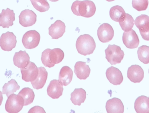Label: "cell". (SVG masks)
<instances>
[{"instance_id": "1", "label": "cell", "mask_w": 149, "mask_h": 113, "mask_svg": "<svg viewBox=\"0 0 149 113\" xmlns=\"http://www.w3.org/2000/svg\"><path fill=\"white\" fill-rule=\"evenodd\" d=\"M64 56V53L61 49H46L42 53L41 60L45 66L51 68L62 62Z\"/></svg>"}, {"instance_id": "2", "label": "cell", "mask_w": 149, "mask_h": 113, "mask_svg": "<svg viewBox=\"0 0 149 113\" xmlns=\"http://www.w3.org/2000/svg\"><path fill=\"white\" fill-rule=\"evenodd\" d=\"M96 44L93 38L87 34L80 36L76 42V48L79 54L84 56L93 53Z\"/></svg>"}, {"instance_id": "3", "label": "cell", "mask_w": 149, "mask_h": 113, "mask_svg": "<svg viewBox=\"0 0 149 113\" xmlns=\"http://www.w3.org/2000/svg\"><path fill=\"white\" fill-rule=\"evenodd\" d=\"M105 52L106 59L112 65L120 64L124 57V52L120 47L115 44H109Z\"/></svg>"}, {"instance_id": "4", "label": "cell", "mask_w": 149, "mask_h": 113, "mask_svg": "<svg viewBox=\"0 0 149 113\" xmlns=\"http://www.w3.org/2000/svg\"><path fill=\"white\" fill-rule=\"evenodd\" d=\"M24 106V101L22 97L13 94L8 97L5 104V110L8 113H17L22 110Z\"/></svg>"}, {"instance_id": "5", "label": "cell", "mask_w": 149, "mask_h": 113, "mask_svg": "<svg viewBox=\"0 0 149 113\" xmlns=\"http://www.w3.org/2000/svg\"><path fill=\"white\" fill-rule=\"evenodd\" d=\"M40 38V34L36 31H29L24 35L22 42L25 49H32L38 46Z\"/></svg>"}, {"instance_id": "6", "label": "cell", "mask_w": 149, "mask_h": 113, "mask_svg": "<svg viewBox=\"0 0 149 113\" xmlns=\"http://www.w3.org/2000/svg\"><path fill=\"white\" fill-rule=\"evenodd\" d=\"M134 24L139 29L143 39L149 41V16L145 15H141L136 18Z\"/></svg>"}, {"instance_id": "7", "label": "cell", "mask_w": 149, "mask_h": 113, "mask_svg": "<svg viewBox=\"0 0 149 113\" xmlns=\"http://www.w3.org/2000/svg\"><path fill=\"white\" fill-rule=\"evenodd\" d=\"M17 42L16 36L14 33L8 31L3 34L0 37V47L4 51H11L15 48Z\"/></svg>"}, {"instance_id": "8", "label": "cell", "mask_w": 149, "mask_h": 113, "mask_svg": "<svg viewBox=\"0 0 149 113\" xmlns=\"http://www.w3.org/2000/svg\"><path fill=\"white\" fill-rule=\"evenodd\" d=\"M96 7L93 2L89 0L79 1V16L86 18L92 17L95 14Z\"/></svg>"}, {"instance_id": "9", "label": "cell", "mask_w": 149, "mask_h": 113, "mask_svg": "<svg viewBox=\"0 0 149 113\" xmlns=\"http://www.w3.org/2000/svg\"><path fill=\"white\" fill-rule=\"evenodd\" d=\"M114 31L113 27L108 23H103L98 28L97 35L101 42L107 43L113 39Z\"/></svg>"}, {"instance_id": "10", "label": "cell", "mask_w": 149, "mask_h": 113, "mask_svg": "<svg viewBox=\"0 0 149 113\" xmlns=\"http://www.w3.org/2000/svg\"><path fill=\"white\" fill-rule=\"evenodd\" d=\"M23 80L27 82H32L36 78L39 70L35 63L30 62L25 68L21 69Z\"/></svg>"}, {"instance_id": "11", "label": "cell", "mask_w": 149, "mask_h": 113, "mask_svg": "<svg viewBox=\"0 0 149 113\" xmlns=\"http://www.w3.org/2000/svg\"><path fill=\"white\" fill-rule=\"evenodd\" d=\"M123 42L128 49H136L139 46L140 40L136 33L134 30L124 31L123 35Z\"/></svg>"}, {"instance_id": "12", "label": "cell", "mask_w": 149, "mask_h": 113, "mask_svg": "<svg viewBox=\"0 0 149 113\" xmlns=\"http://www.w3.org/2000/svg\"><path fill=\"white\" fill-rule=\"evenodd\" d=\"M19 23L23 27H31L36 24L37 15L32 10H24L21 12L19 16Z\"/></svg>"}, {"instance_id": "13", "label": "cell", "mask_w": 149, "mask_h": 113, "mask_svg": "<svg viewBox=\"0 0 149 113\" xmlns=\"http://www.w3.org/2000/svg\"><path fill=\"white\" fill-rule=\"evenodd\" d=\"M15 19L14 10L9 8L6 10L3 9L1 13H0V27L3 28H8L13 26Z\"/></svg>"}, {"instance_id": "14", "label": "cell", "mask_w": 149, "mask_h": 113, "mask_svg": "<svg viewBox=\"0 0 149 113\" xmlns=\"http://www.w3.org/2000/svg\"><path fill=\"white\" fill-rule=\"evenodd\" d=\"M63 85L59 80H53L47 87V94L53 99H58L63 95Z\"/></svg>"}, {"instance_id": "15", "label": "cell", "mask_w": 149, "mask_h": 113, "mask_svg": "<svg viewBox=\"0 0 149 113\" xmlns=\"http://www.w3.org/2000/svg\"><path fill=\"white\" fill-rule=\"evenodd\" d=\"M127 77L133 83H140L144 78L143 69L138 65H133L128 69Z\"/></svg>"}, {"instance_id": "16", "label": "cell", "mask_w": 149, "mask_h": 113, "mask_svg": "<svg viewBox=\"0 0 149 113\" xmlns=\"http://www.w3.org/2000/svg\"><path fill=\"white\" fill-rule=\"evenodd\" d=\"M106 74L109 82L114 85H120L123 81L122 73L121 71L116 67H110L107 69Z\"/></svg>"}, {"instance_id": "17", "label": "cell", "mask_w": 149, "mask_h": 113, "mask_svg": "<svg viewBox=\"0 0 149 113\" xmlns=\"http://www.w3.org/2000/svg\"><path fill=\"white\" fill-rule=\"evenodd\" d=\"M65 24L61 20H57L49 28V35L52 39H58L63 35L65 32Z\"/></svg>"}, {"instance_id": "18", "label": "cell", "mask_w": 149, "mask_h": 113, "mask_svg": "<svg viewBox=\"0 0 149 113\" xmlns=\"http://www.w3.org/2000/svg\"><path fill=\"white\" fill-rule=\"evenodd\" d=\"M106 110L108 113H123L124 107L123 102L118 98L109 100L106 103Z\"/></svg>"}, {"instance_id": "19", "label": "cell", "mask_w": 149, "mask_h": 113, "mask_svg": "<svg viewBox=\"0 0 149 113\" xmlns=\"http://www.w3.org/2000/svg\"><path fill=\"white\" fill-rule=\"evenodd\" d=\"M91 69L86 62L78 61L75 63L74 72L80 80H86L90 75Z\"/></svg>"}, {"instance_id": "20", "label": "cell", "mask_w": 149, "mask_h": 113, "mask_svg": "<svg viewBox=\"0 0 149 113\" xmlns=\"http://www.w3.org/2000/svg\"><path fill=\"white\" fill-rule=\"evenodd\" d=\"M13 62L15 66L20 69L24 68L29 64L30 61V57L25 51H20L16 52L13 58Z\"/></svg>"}, {"instance_id": "21", "label": "cell", "mask_w": 149, "mask_h": 113, "mask_svg": "<svg viewBox=\"0 0 149 113\" xmlns=\"http://www.w3.org/2000/svg\"><path fill=\"white\" fill-rule=\"evenodd\" d=\"M38 74L36 79L31 82L33 88L36 90L42 89L46 83L48 78V72L42 67H38Z\"/></svg>"}, {"instance_id": "22", "label": "cell", "mask_w": 149, "mask_h": 113, "mask_svg": "<svg viewBox=\"0 0 149 113\" xmlns=\"http://www.w3.org/2000/svg\"><path fill=\"white\" fill-rule=\"evenodd\" d=\"M73 72L71 68L65 66L63 67L59 73V81L63 86H67L70 84L73 78Z\"/></svg>"}, {"instance_id": "23", "label": "cell", "mask_w": 149, "mask_h": 113, "mask_svg": "<svg viewBox=\"0 0 149 113\" xmlns=\"http://www.w3.org/2000/svg\"><path fill=\"white\" fill-rule=\"evenodd\" d=\"M134 108L137 113H149V98L140 96L136 100Z\"/></svg>"}, {"instance_id": "24", "label": "cell", "mask_w": 149, "mask_h": 113, "mask_svg": "<svg viewBox=\"0 0 149 113\" xmlns=\"http://www.w3.org/2000/svg\"><path fill=\"white\" fill-rule=\"evenodd\" d=\"M86 98V93L82 88H76L71 94V101L75 105L80 106Z\"/></svg>"}, {"instance_id": "25", "label": "cell", "mask_w": 149, "mask_h": 113, "mask_svg": "<svg viewBox=\"0 0 149 113\" xmlns=\"http://www.w3.org/2000/svg\"><path fill=\"white\" fill-rule=\"evenodd\" d=\"M122 29L124 31H128L132 29L134 24V20L131 15L126 14L119 21Z\"/></svg>"}, {"instance_id": "26", "label": "cell", "mask_w": 149, "mask_h": 113, "mask_svg": "<svg viewBox=\"0 0 149 113\" xmlns=\"http://www.w3.org/2000/svg\"><path fill=\"white\" fill-rule=\"evenodd\" d=\"M18 94L22 97L24 101V106L29 105L32 104L35 99L34 91L29 87L23 88Z\"/></svg>"}, {"instance_id": "27", "label": "cell", "mask_w": 149, "mask_h": 113, "mask_svg": "<svg viewBox=\"0 0 149 113\" xmlns=\"http://www.w3.org/2000/svg\"><path fill=\"white\" fill-rule=\"evenodd\" d=\"M20 89V86L15 79H11L8 83H5L3 87L2 94H6L7 97L13 94Z\"/></svg>"}, {"instance_id": "28", "label": "cell", "mask_w": 149, "mask_h": 113, "mask_svg": "<svg viewBox=\"0 0 149 113\" xmlns=\"http://www.w3.org/2000/svg\"><path fill=\"white\" fill-rule=\"evenodd\" d=\"M126 14L123 8L119 5L112 7L109 10V15L113 21L119 22V20Z\"/></svg>"}, {"instance_id": "29", "label": "cell", "mask_w": 149, "mask_h": 113, "mask_svg": "<svg viewBox=\"0 0 149 113\" xmlns=\"http://www.w3.org/2000/svg\"><path fill=\"white\" fill-rule=\"evenodd\" d=\"M138 58L144 64L149 63V47L143 45L138 48L137 51Z\"/></svg>"}, {"instance_id": "30", "label": "cell", "mask_w": 149, "mask_h": 113, "mask_svg": "<svg viewBox=\"0 0 149 113\" xmlns=\"http://www.w3.org/2000/svg\"><path fill=\"white\" fill-rule=\"evenodd\" d=\"M34 8L40 12L48 11L50 5L47 0H30Z\"/></svg>"}, {"instance_id": "31", "label": "cell", "mask_w": 149, "mask_h": 113, "mask_svg": "<svg viewBox=\"0 0 149 113\" xmlns=\"http://www.w3.org/2000/svg\"><path fill=\"white\" fill-rule=\"evenodd\" d=\"M132 6L137 11H144L148 8V0H132Z\"/></svg>"}, {"instance_id": "32", "label": "cell", "mask_w": 149, "mask_h": 113, "mask_svg": "<svg viewBox=\"0 0 149 113\" xmlns=\"http://www.w3.org/2000/svg\"><path fill=\"white\" fill-rule=\"evenodd\" d=\"M80 1H75L72 3V5L71 6V10L72 12L74 15L77 16H79V12H78V9H79V3Z\"/></svg>"}, {"instance_id": "33", "label": "cell", "mask_w": 149, "mask_h": 113, "mask_svg": "<svg viewBox=\"0 0 149 113\" xmlns=\"http://www.w3.org/2000/svg\"><path fill=\"white\" fill-rule=\"evenodd\" d=\"M29 113H45L44 109L41 107L35 106L29 110Z\"/></svg>"}, {"instance_id": "34", "label": "cell", "mask_w": 149, "mask_h": 113, "mask_svg": "<svg viewBox=\"0 0 149 113\" xmlns=\"http://www.w3.org/2000/svg\"><path fill=\"white\" fill-rule=\"evenodd\" d=\"M3 100V94L1 91H0V106L1 105Z\"/></svg>"}, {"instance_id": "35", "label": "cell", "mask_w": 149, "mask_h": 113, "mask_svg": "<svg viewBox=\"0 0 149 113\" xmlns=\"http://www.w3.org/2000/svg\"><path fill=\"white\" fill-rule=\"evenodd\" d=\"M49 1L52 2H56L59 1V0H49Z\"/></svg>"}, {"instance_id": "36", "label": "cell", "mask_w": 149, "mask_h": 113, "mask_svg": "<svg viewBox=\"0 0 149 113\" xmlns=\"http://www.w3.org/2000/svg\"><path fill=\"white\" fill-rule=\"evenodd\" d=\"M106 1H107L109 2H111L113 1H115V0H106Z\"/></svg>"}, {"instance_id": "37", "label": "cell", "mask_w": 149, "mask_h": 113, "mask_svg": "<svg viewBox=\"0 0 149 113\" xmlns=\"http://www.w3.org/2000/svg\"></svg>"}]
</instances>
